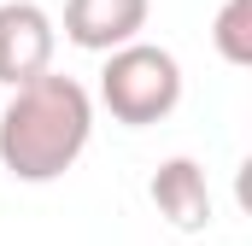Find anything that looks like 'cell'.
Listing matches in <instances>:
<instances>
[{
    "instance_id": "1",
    "label": "cell",
    "mask_w": 252,
    "mask_h": 246,
    "mask_svg": "<svg viewBox=\"0 0 252 246\" xmlns=\"http://www.w3.org/2000/svg\"><path fill=\"white\" fill-rule=\"evenodd\" d=\"M88 135H94V94L76 76L41 70L35 82L12 88V100L0 112V164H6V176L35 187L59 182L88 153Z\"/></svg>"
},
{
    "instance_id": "2",
    "label": "cell",
    "mask_w": 252,
    "mask_h": 246,
    "mask_svg": "<svg viewBox=\"0 0 252 246\" xmlns=\"http://www.w3.org/2000/svg\"><path fill=\"white\" fill-rule=\"evenodd\" d=\"M100 106L124 129L164 123L182 106V64H176V53L153 47V41H129L118 53H106V64H100Z\"/></svg>"
},
{
    "instance_id": "3",
    "label": "cell",
    "mask_w": 252,
    "mask_h": 246,
    "mask_svg": "<svg viewBox=\"0 0 252 246\" xmlns=\"http://www.w3.org/2000/svg\"><path fill=\"white\" fill-rule=\"evenodd\" d=\"M59 47V24L47 18V6L35 0H0V82L24 88L41 70H53Z\"/></svg>"
},
{
    "instance_id": "4",
    "label": "cell",
    "mask_w": 252,
    "mask_h": 246,
    "mask_svg": "<svg viewBox=\"0 0 252 246\" xmlns=\"http://www.w3.org/2000/svg\"><path fill=\"white\" fill-rule=\"evenodd\" d=\"M153 0H64V41L82 53H118L141 41Z\"/></svg>"
},
{
    "instance_id": "5",
    "label": "cell",
    "mask_w": 252,
    "mask_h": 246,
    "mask_svg": "<svg viewBox=\"0 0 252 246\" xmlns=\"http://www.w3.org/2000/svg\"><path fill=\"white\" fill-rule=\"evenodd\" d=\"M153 205H158V217L170 223V229H182V235H199V229H211V187H205V170H199V158L188 153H176V158H164L158 170H153Z\"/></svg>"
},
{
    "instance_id": "6",
    "label": "cell",
    "mask_w": 252,
    "mask_h": 246,
    "mask_svg": "<svg viewBox=\"0 0 252 246\" xmlns=\"http://www.w3.org/2000/svg\"><path fill=\"white\" fill-rule=\"evenodd\" d=\"M211 41L229 64H252V0H223L211 18Z\"/></svg>"
}]
</instances>
